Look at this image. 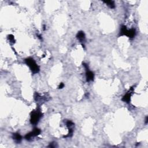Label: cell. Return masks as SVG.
I'll use <instances>...</instances> for the list:
<instances>
[{
	"instance_id": "12",
	"label": "cell",
	"mask_w": 148,
	"mask_h": 148,
	"mask_svg": "<svg viewBox=\"0 0 148 148\" xmlns=\"http://www.w3.org/2000/svg\"><path fill=\"white\" fill-rule=\"evenodd\" d=\"M56 145L57 144L56 142H52L50 144V145L48 146V147L49 148H55L56 147Z\"/></svg>"
},
{
	"instance_id": "8",
	"label": "cell",
	"mask_w": 148,
	"mask_h": 148,
	"mask_svg": "<svg viewBox=\"0 0 148 148\" xmlns=\"http://www.w3.org/2000/svg\"><path fill=\"white\" fill-rule=\"evenodd\" d=\"M76 38L78 40L80 41V42H83L85 40V34H84V32L82 31H79L76 35Z\"/></svg>"
},
{
	"instance_id": "4",
	"label": "cell",
	"mask_w": 148,
	"mask_h": 148,
	"mask_svg": "<svg viewBox=\"0 0 148 148\" xmlns=\"http://www.w3.org/2000/svg\"><path fill=\"white\" fill-rule=\"evenodd\" d=\"M133 92H134V88L131 87V89L129 90V91H128L127 93L126 94H125V95L123 97L121 100H122L123 101L125 102H127V103L130 102V99H131V95H132V94H133Z\"/></svg>"
},
{
	"instance_id": "10",
	"label": "cell",
	"mask_w": 148,
	"mask_h": 148,
	"mask_svg": "<svg viewBox=\"0 0 148 148\" xmlns=\"http://www.w3.org/2000/svg\"><path fill=\"white\" fill-rule=\"evenodd\" d=\"M127 28L126 26H122L121 27V29H120V33H119V35L120 36H123V35H126L127 31Z\"/></svg>"
},
{
	"instance_id": "3",
	"label": "cell",
	"mask_w": 148,
	"mask_h": 148,
	"mask_svg": "<svg viewBox=\"0 0 148 148\" xmlns=\"http://www.w3.org/2000/svg\"><path fill=\"white\" fill-rule=\"evenodd\" d=\"M41 131L40 129H38V128H35V129H34L33 131L26 134L24 138L26 140L30 141V140H31L32 138L38 136L41 134Z\"/></svg>"
},
{
	"instance_id": "2",
	"label": "cell",
	"mask_w": 148,
	"mask_h": 148,
	"mask_svg": "<svg viewBox=\"0 0 148 148\" xmlns=\"http://www.w3.org/2000/svg\"><path fill=\"white\" fill-rule=\"evenodd\" d=\"M25 63L30 68L33 74H37L39 72V67L37 64L34 60L32 58H28L25 60Z\"/></svg>"
},
{
	"instance_id": "11",
	"label": "cell",
	"mask_w": 148,
	"mask_h": 148,
	"mask_svg": "<svg viewBox=\"0 0 148 148\" xmlns=\"http://www.w3.org/2000/svg\"><path fill=\"white\" fill-rule=\"evenodd\" d=\"M8 38L9 40V41L11 42H12V43H15V40L14 36H13V35H8Z\"/></svg>"
},
{
	"instance_id": "16",
	"label": "cell",
	"mask_w": 148,
	"mask_h": 148,
	"mask_svg": "<svg viewBox=\"0 0 148 148\" xmlns=\"http://www.w3.org/2000/svg\"><path fill=\"white\" fill-rule=\"evenodd\" d=\"M43 30H45V25L43 26Z\"/></svg>"
},
{
	"instance_id": "15",
	"label": "cell",
	"mask_w": 148,
	"mask_h": 148,
	"mask_svg": "<svg viewBox=\"0 0 148 148\" xmlns=\"http://www.w3.org/2000/svg\"><path fill=\"white\" fill-rule=\"evenodd\" d=\"M37 37H38V38H39V39H40L41 40V39H42V38L41 36L40 35H37Z\"/></svg>"
},
{
	"instance_id": "1",
	"label": "cell",
	"mask_w": 148,
	"mask_h": 148,
	"mask_svg": "<svg viewBox=\"0 0 148 148\" xmlns=\"http://www.w3.org/2000/svg\"><path fill=\"white\" fill-rule=\"evenodd\" d=\"M42 116V114L40 109L37 108L35 110H33L31 113L30 122L33 125H36L39 122V120Z\"/></svg>"
},
{
	"instance_id": "9",
	"label": "cell",
	"mask_w": 148,
	"mask_h": 148,
	"mask_svg": "<svg viewBox=\"0 0 148 148\" xmlns=\"http://www.w3.org/2000/svg\"><path fill=\"white\" fill-rule=\"evenodd\" d=\"M105 4L111 9H114L115 8V4L114 1H103Z\"/></svg>"
},
{
	"instance_id": "13",
	"label": "cell",
	"mask_w": 148,
	"mask_h": 148,
	"mask_svg": "<svg viewBox=\"0 0 148 148\" xmlns=\"http://www.w3.org/2000/svg\"><path fill=\"white\" fill-rule=\"evenodd\" d=\"M64 87V84L63 83H61L60 84H59V86H58V89H63V87Z\"/></svg>"
},
{
	"instance_id": "7",
	"label": "cell",
	"mask_w": 148,
	"mask_h": 148,
	"mask_svg": "<svg viewBox=\"0 0 148 148\" xmlns=\"http://www.w3.org/2000/svg\"><path fill=\"white\" fill-rule=\"evenodd\" d=\"M13 137V140L17 144H19L22 140V137L19 133H14V134H13V137Z\"/></svg>"
},
{
	"instance_id": "14",
	"label": "cell",
	"mask_w": 148,
	"mask_h": 148,
	"mask_svg": "<svg viewBox=\"0 0 148 148\" xmlns=\"http://www.w3.org/2000/svg\"><path fill=\"white\" fill-rule=\"evenodd\" d=\"M145 124H148V116H146V118H145Z\"/></svg>"
},
{
	"instance_id": "5",
	"label": "cell",
	"mask_w": 148,
	"mask_h": 148,
	"mask_svg": "<svg viewBox=\"0 0 148 148\" xmlns=\"http://www.w3.org/2000/svg\"><path fill=\"white\" fill-rule=\"evenodd\" d=\"M86 81L89 82L90 81H93L94 78V74L93 72L89 69H87L86 72Z\"/></svg>"
},
{
	"instance_id": "6",
	"label": "cell",
	"mask_w": 148,
	"mask_h": 148,
	"mask_svg": "<svg viewBox=\"0 0 148 148\" xmlns=\"http://www.w3.org/2000/svg\"><path fill=\"white\" fill-rule=\"evenodd\" d=\"M135 34H136L135 30L134 28H131L130 30H128L125 35L127 36L130 38H133L135 36Z\"/></svg>"
}]
</instances>
